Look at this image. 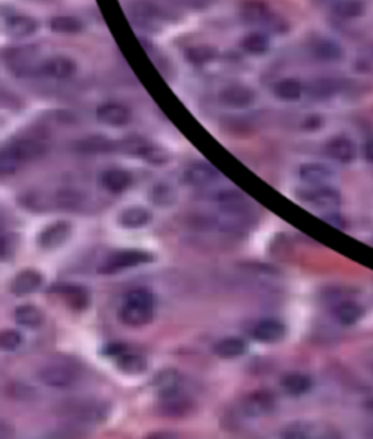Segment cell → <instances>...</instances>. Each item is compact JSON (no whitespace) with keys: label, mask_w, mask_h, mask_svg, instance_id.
<instances>
[{"label":"cell","mask_w":373,"mask_h":439,"mask_svg":"<svg viewBox=\"0 0 373 439\" xmlns=\"http://www.w3.org/2000/svg\"><path fill=\"white\" fill-rule=\"evenodd\" d=\"M155 295L148 288H133L124 295L119 317L126 326H144L153 321L155 315Z\"/></svg>","instance_id":"6da1fadb"},{"label":"cell","mask_w":373,"mask_h":439,"mask_svg":"<svg viewBox=\"0 0 373 439\" xmlns=\"http://www.w3.org/2000/svg\"><path fill=\"white\" fill-rule=\"evenodd\" d=\"M47 152L46 144L35 139H19L11 144L2 148L0 152V173L2 175H11L15 173L21 166L26 162L36 161V159L44 157Z\"/></svg>","instance_id":"7a4b0ae2"},{"label":"cell","mask_w":373,"mask_h":439,"mask_svg":"<svg viewBox=\"0 0 373 439\" xmlns=\"http://www.w3.org/2000/svg\"><path fill=\"white\" fill-rule=\"evenodd\" d=\"M153 262V256L150 251L142 250H120L115 251L99 267V273L102 275H115V273L131 270V268L144 267Z\"/></svg>","instance_id":"3957f363"},{"label":"cell","mask_w":373,"mask_h":439,"mask_svg":"<svg viewBox=\"0 0 373 439\" xmlns=\"http://www.w3.org/2000/svg\"><path fill=\"white\" fill-rule=\"evenodd\" d=\"M38 379L49 388H69L78 379V368L69 363H49L38 370Z\"/></svg>","instance_id":"277c9868"},{"label":"cell","mask_w":373,"mask_h":439,"mask_svg":"<svg viewBox=\"0 0 373 439\" xmlns=\"http://www.w3.org/2000/svg\"><path fill=\"white\" fill-rule=\"evenodd\" d=\"M297 197L302 203L311 204V206L322 210H335L342 201L341 192L337 188H333V186H328V184H315V186H310V188L299 190Z\"/></svg>","instance_id":"5b68a950"},{"label":"cell","mask_w":373,"mask_h":439,"mask_svg":"<svg viewBox=\"0 0 373 439\" xmlns=\"http://www.w3.org/2000/svg\"><path fill=\"white\" fill-rule=\"evenodd\" d=\"M71 223H68V221H57V223H52V225L42 228L41 234L36 236V245L42 250H57L63 245H66V240L71 237Z\"/></svg>","instance_id":"8992f818"},{"label":"cell","mask_w":373,"mask_h":439,"mask_svg":"<svg viewBox=\"0 0 373 439\" xmlns=\"http://www.w3.org/2000/svg\"><path fill=\"white\" fill-rule=\"evenodd\" d=\"M49 292L57 293L58 297L64 299V303L68 304L71 310L82 312L89 308L91 297H89L88 288L80 286V284H71V282H58L49 288Z\"/></svg>","instance_id":"52a82bcc"},{"label":"cell","mask_w":373,"mask_h":439,"mask_svg":"<svg viewBox=\"0 0 373 439\" xmlns=\"http://www.w3.org/2000/svg\"><path fill=\"white\" fill-rule=\"evenodd\" d=\"M218 177H221V173L207 162H192L182 172V183L186 186H193V188L210 186L215 181H218Z\"/></svg>","instance_id":"ba28073f"},{"label":"cell","mask_w":373,"mask_h":439,"mask_svg":"<svg viewBox=\"0 0 373 439\" xmlns=\"http://www.w3.org/2000/svg\"><path fill=\"white\" fill-rule=\"evenodd\" d=\"M218 100L231 110H246L255 102V91L244 84H231L218 93Z\"/></svg>","instance_id":"9c48e42d"},{"label":"cell","mask_w":373,"mask_h":439,"mask_svg":"<svg viewBox=\"0 0 373 439\" xmlns=\"http://www.w3.org/2000/svg\"><path fill=\"white\" fill-rule=\"evenodd\" d=\"M242 408L244 414L249 418H262V416H268L277 408V399L268 390H257V392H251L244 398Z\"/></svg>","instance_id":"30bf717a"},{"label":"cell","mask_w":373,"mask_h":439,"mask_svg":"<svg viewBox=\"0 0 373 439\" xmlns=\"http://www.w3.org/2000/svg\"><path fill=\"white\" fill-rule=\"evenodd\" d=\"M42 284H44V275L35 268H27V270H22L11 279L10 292L16 297H24V295L38 292Z\"/></svg>","instance_id":"8fae6325"},{"label":"cell","mask_w":373,"mask_h":439,"mask_svg":"<svg viewBox=\"0 0 373 439\" xmlns=\"http://www.w3.org/2000/svg\"><path fill=\"white\" fill-rule=\"evenodd\" d=\"M255 341L259 343H266V345H273L279 341L284 339L286 335V324L277 317H264L259 323L255 324L251 330Z\"/></svg>","instance_id":"7c38bea8"},{"label":"cell","mask_w":373,"mask_h":439,"mask_svg":"<svg viewBox=\"0 0 373 439\" xmlns=\"http://www.w3.org/2000/svg\"><path fill=\"white\" fill-rule=\"evenodd\" d=\"M97 120L100 124L111 126V128H122L130 124L131 111L128 106L120 102H104L97 108Z\"/></svg>","instance_id":"4fadbf2b"},{"label":"cell","mask_w":373,"mask_h":439,"mask_svg":"<svg viewBox=\"0 0 373 439\" xmlns=\"http://www.w3.org/2000/svg\"><path fill=\"white\" fill-rule=\"evenodd\" d=\"M240 15H242L244 21L255 24V26H271L277 30V24H279V19H275V15L264 2H255V0L246 2V4H242Z\"/></svg>","instance_id":"5bb4252c"},{"label":"cell","mask_w":373,"mask_h":439,"mask_svg":"<svg viewBox=\"0 0 373 439\" xmlns=\"http://www.w3.org/2000/svg\"><path fill=\"white\" fill-rule=\"evenodd\" d=\"M326 153L328 157L333 159V161L350 164L357 157V146H355V142L350 137L337 135L326 142Z\"/></svg>","instance_id":"9a60e30c"},{"label":"cell","mask_w":373,"mask_h":439,"mask_svg":"<svg viewBox=\"0 0 373 439\" xmlns=\"http://www.w3.org/2000/svg\"><path fill=\"white\" fill-rule=\"evenodd\" d=\"M192 410V401L181 392V388H175L171 392L161 394V412L170 418H182Z\"/></svg>","instance_id":"2e32d148"},{"label":"cell","mask_w":373,"mask_h":439,"mask_svg":"<svg viewBox=\"0 0 373 439\" xmlns=\"http://www.w3.org/2000/svg\"><path fill=\"white\" fill-rule=\"evenodd\" d=\"M38 71L46 77H52V79H69L77 74V63L71 57L57 55V57L47 58L46 63H42Z\"/></svg>","instance_id":"e0dca14e"},{"label":"cell","mask_w":373,"mask_h":439,"mask_svg":"<svg viewBox=\"0 0 373 439\" xmlns=\"http://www.w3.org/2000/svg\"><path fill=\"white\" fill-rule=\"evenodd\" d=\"M131 184H133V177L128 170L109 168L100 173V186L109 194H124Z\"/></svg>","instance_id":"ac0fdd59"},{"label":"cell","mask_w":373,"mask_h":439,"mask_svg":"<svg viewBox=\"0 0 373 439\" xmlns=\"http://www.w3.org/2000/svg\"><path fill=\"white\" fill-rule=\"evenodd\" d=\"M215 203L221 210H223L224 214L228 215H242L248 212V201L244 197L242 194H238L237 190H223V192H218L215 195Z\"/></svg>","instance_id":"d6986e66"},{"label":"cell","mask_w":373,"mask_h":439,"mask_svg":"<svg viewBox=\"0 0 373 439\" xmlns=\"http://www.w3.org/2000/svg\"><path fill=\"white\" fill-rule=\"evenodd\" d=\"M280 388L288 396L301 398V396H306L308 392H311L313 379L310 376L302 374V372H290V374H284V376L280 377Z\"/></svg>","instance_id":"ffe728a7"},{"label":"cell","mask_w":373,"mask_h":439,"mask_svg":"<svg viewBox=\"0 0 373 439\" xmlns=\"http://www.w3.org/2000/svg\"><path fill=\"white\" fill-rule=\"evenodd\" d=\"M311 53L317 60L322 63H337L344 55V49L337 41L328 37H319L311 42Z\"/></svg>","instance_id":"44dd1931"},{"label":"cell","mask_w":373,"mask_h":439,"mask_svg":"<svg viewBox=\"0 0 373 439\" xmlns=\"http://www.w3.org/2000/svg\"><path fill=\"white\" fill-rule=\"evenodd\" d=\"M38 30L35 19L27 15H11L5 19V32L10 37L15 38H27L35 35Z\"/></svg>","instance_id":"7402d4cb"},{"label":"cell","mask_w":373,"mask_h":439,"mask_svg":"<svg viewBox=\"0 0 373 439\" xmlns=\"http://www.w3.org/2000/svg\"><path fill=\"white\" fill-rule=\"evenodd\" d=\"M299 177L302 183L315 186V184H328L333 179V172L326 164L321 162H308L299 168Z\"/></svg>","instance_id":"603a6c76"},{"label":"cell","mask_w":373,"mask_h":439,"mask_svg":"<svg viewBox=\"0 0 373 439\" xmlns=\"http://www.w3.org/2000/svg\"><path fill=\"white\" fill-rule=\"evenodd\" d=\"M115 365L119 368L120 372H124L128 376H140V374H144L148 370V361L142 354H137L133 350H128L122 352L120 356L115 357Z\"/></svg>","instance_id":"cb8c5ba5"},{"label":"cell","mask_w":373,"mask_h":439,"mask_svg":"<svg viewBox=\"0 0 373 439\" xmlns=\"http://www.w3.org/2000/svg\"><path fill=\"white\" fill-rule=\"evenodd\" d=\"M13 315H15L16 324L30 330L41 328L44 321H46V315L36 304H21V306H16Z\"/></svg>","instance_id":"d4e9b609"},{"label":"cell","mask_w":373,"mask_h":439,"mask_svg":"<svg viewBox=\"0 0 373 439\" xmlns=\"http://www.w3.org/2000/svg\"><path fill=\"white\" fill-rule=\"evenodd\" d=\"M333 315L337 323H341L342 326H352V324H357L359 321L363 319L364 308L357 301H341V303L335 304L333 308Z\"/></svg>","instance_id":"484cf974"},{"label":"cell","mask_w":373,"mask_h":439,"mask_svg":"<svg viewBox=\"0 0 373 439\" xmlns=\"http://www.w3.org/2000/svg\"><path fill=\"white\" fill-rule=\"evenodd\" d=\"M151 223V212L140 206H133V208H126L124 212H120L119 215V225L126 230H139L144 228Z\"/></svg>","instance_id":"4316f807"},{"label":"cell","mask_w":373,"mask_h":439,"mask_svg":"<svg viewBox=\"0 0 373 439\" xmlns=\"http://www.w3.org/2000/svg\"><path fill=\"white\" fill-rule=\"evenodd\" d=\"M213 352H215V356L223 357V359H235V357L246 354V343L240 337H226L213 346Z\"/></svg>","instance_id":"83f0119b"},{"label":"cell","mask_w":373,"mask_h":439,"mask_svg":"<svg viewBox=\"0 0 373 439\" xmlns=\"http://www.w3.org/2000/svg\"><path fill=\"white\" fill-rule=\"evenodd\" d=\"M82 27L84 24L77 16L58 15L49 21V30L53 33H58V35H77V33L82 32Z\"/></svg>","instance_id":"f1b7e54d"},{"label":"cell","mask_w":373,"mask_h":439,"mask_svg":"<svg viewBox=\"0 0 373 439\" xmlns=\"http://www.w3.org/2000/svg\"><path fill=\"white\" fill-rule=\"evenodd\" d=\"M240 47L249 55H264L270 49V37L262 32L248 33L240 42Z\"/></svg>","instance_id":"f546056e"},{"label":"cell","mask_w":373,"mask_h":439,"mask_svg":"<svg viewBox=\"0 0 373 439\" xmlns=\"http://www.w3.org/2000/svg\"><path fill=\"white\" fill-rule=\"evenodd\" d=\"M273 93L280 100H299L304 93V86L297 79H282L273 86Z\"/></svg>","instance_id":"4dcf8cb0"},{"label":"cell","mask_w":373,"mask_h":439,"mask_svg":"<svg viewBox=\"0 0 373 439\" xmlns=\"http://www.w3.org/2000/svg\"><path fill=\"white\" fill-rule=\"evenodd\" d=\"M341 91V80L335 79H317L308 86V93L313 99H330Z\"/></svg>","instance_id":"1f68e13d"},{"label":"cell","mask_w":373,"mask_h":439,"mask_svg":"<svg viewBox=\"0 0 373 439\" xmlns=\"http://www.w3.org/2000/svg\"><path fill=\"white\" fill-rule=\"evenodd\" d=\"M184 57L190 64H195V66H203V64H210L212 60L218 57V52L215 47L212 46H192L188 47L186 52H184Z\"/></svg>","instance_id":"d6a6232c"},{"label":"cell","mask_w":373,"mask_h":439,"mask_svg":"<svg viewBox=\"0 0 373 439\" xmlns=\"http://www.w3.org/2000/svg\"><path fill=\"white\" fill-rule=\"evenodd\" d=\"M150 201L155 204V206L168 208L171 204H175L177 201L175 188L166 183H157L155 186H151L150 190Z\"/></svg>","instance_id":"836d02e7"},{"label":"cell","mask_w":373,"mask_h":439,"mask_svg":"<svg viewBox=\"0 0 373 439\" xmlns=\"http://www.w3.org/2000/svg\"><path fill=\"white\" fill-rule=\"evenodd\" d=\"M364 11H366V5L363 0H339L337 4L333 5V13L344 21L359 19L364 15Z\"/></svg>","instance_id":"e575fe53"},{"label":"cell","mask_w":373,"mask_h":439,"mask_svg":"<svg viewBox=\"0 0 373 439\" xmlns=\"http://www.w3.org/2000/svg\"><path fill=\"white\" fill-rule=\"evenodd\" d=\"M135 155H139L140 159H144L150 164H157V166L166 164L168 159H170L166 150L161 146H155V144H140V146H137Z\"/></svg>","instance_id":"d590c367"},{"label":"cell","mask_w":373,"mask_h":439,"mask_svg":"<svg viewBox=\"0 0 373 439\" xmlns=\"http://www.w3.org/2000/svg\"><path fill=\"white\" fill-rule=\"evenodd\" d=\"M284 438H317L322 436V430L313 423H304V421H297V423L288 425L282 430Z\"/></svg>","instance_id":"8d00e7d4"},{"label":"cell","mask_w":373,"mask_h":439,"mask_svg":"<svg viewBox=\"0 0 373 439\" xmlns=\"http://www.w3.org/2000/svg\"><path fill=\"white\" fill-rule=\"evenodd\" d=\"M75 150L88 153L109 152V150H113V142L104 139V137H89V139H84V141L77 142V144H75Z\"/></svg>","instance_id":"74e56055"},{"label":"cell","mask_w":373,"mask_h":439,"mask_svg":"<svg viewBox=\"0 0 373 439\" xmlns=\"http://www.w3.org/2000/svg\"><path fill=\"white\" fill-rule=\"evenodd\" d=\"M181 379H179V374L175 370H164L161 372L159 376L153 379V387L159 390V394H166L175 390V388H181Z\"/></svg>","instance_id":"f35d334b"},{"label":"cell","mask_w":373,"mask_h":439,"mask_svg":"<svg viewBox=\"0 0 373 439\" xmlns=\"http://www.w3.org/2000/svg\"><path fill=\"white\" fill-rule=\"evenodd\" d=\"M22 345V334L15 328H8L0 334V348L4 352H13Z\"/></svg>","instance_id":"ab89813d"},{"label":"cell","mask_w":373,"mask_h":439,"mask_svg":"<svg viewBox=\"0 0 373 439\" xmlns=\"http://www.w3.org/2000/svg\"><path fill=\"white\" fill-rule=\"evenodd\" d=\"M58 203H60V206L66 210L77 208L78 204H80V195H78L75 190H60V194H58Z\"/></svg>","instance_id":"60d3db41"},{"label":"cell","mask_w":373,"mask_h":439,"mask_svg":"<svg viewBox=\"0 0 373 439\" xmlns=\"http://www.w3.org/2000/svg\"><path fill=\"white\" fill-rule=\"evenodd\" d=\"M322 219H324V223H328V225L335 226V228H341V230H346L348 228V221L344 219L341 214H337L335 210H330L328 214L322 215Z\"/></svg>","instance_id":"b9f144b4"},{"label":"cell","mask_w":373,"mask_h":439,"mask_svg":"<svg viewBox=\"0 0 373 439\" xmlns=\"http://www.w3.org/2000/svg\"><path fill=\"white\" fill-rule=\"evenodd\" d=\"M302 130L306 131H317L324 126V117L322 115H308L302 120Z\"/></svg>","instance_id":"7bdbcfd3"},{"label":"cell","mask_w":373,"mask_h":439,"mask_svg":"<svg viewBox=\"0 0 373 439\" xmlns=\"http://www.w3.org/2000/svg\"><path fill=\"white\" fill-rule=\"evenodd\" d=\"M363 155H364V159H366V161L372 162V164H373V137H372V139H368L366 142H364Z\"/></svg>","instance_id":"ee69618b"}]
</instances>
